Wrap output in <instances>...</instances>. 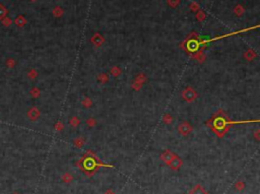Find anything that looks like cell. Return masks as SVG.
Returning a JSON list of instances; mask_svg holds the SVG:
<instances>
[{
  "label": "cell",
  "mask_w": 260,
  "mask_h": 194,
  "mask_svg": "<svg viewBox=\"0 0 260 194\" xmlns=\"http://www.w3.org/2000/svg\"><path fill=\"white\" fill-rule=\"evenodd\" d=\"M198 97V93H197L196 91L194 90L191 86H187L186 88H184L182 92V98L185 102L187 103H192L194 102L195 100Z\"/></svg>",
  "instance_id": "1"
},
{
  "label": "cell",
  "mask_w": 260,
  "mask_h": 194,
  "mask_svg": "<svg viewBox=\"0 0 260 194\" xmlns=\"http://www.w3.org/2000/svg\"><path fill=\"white\" fill-rule=\"evenodd\" d=\"M193 131V127L191 126V124L187 121H183L180 124L178 125V132L183 136L189 135L191 132Z\"/></svg>",
  "instance_id": "2"
},
{
  "label": "cell",
  "mask_w": 260,
  "mask_h": 194,
  "mask_svg": "<svg viewBox=\"0 0 260 194\" xmlns=\"http://www.w3.org/2000/svg\"><path fill=\"white\" fill-rule=\"evenodd\" d=\"M27 118H29L30 120L34 122V121H37L39 118H40L41 112H40V110H39L38 108H37V107L34 106V107H32L29 111H27Z\"/></svg>",
  "instance_id": "3"
},
{
  "label": "cell",
  "mask_w": 260,
  "mask_h": 194,
  "mask_svg": "<svg viewBox=\"0 0 260 194\" xmlns=\"http://www.w3.org/2000/svg\"><path fill=\"white\" fill-rule=\"evenodd\" d=\"M182 165H183V161L181 160V157H178L177 154H175L174 157L172 159V161L170 162V164H169L170 168H171L172 170H174V171L179 170V169L182 167Z\"/></svg>",
  "instance_id": "4"
},
{
  "label": "cell",
  "mask_w": 260,
  "mask_h": 194,
  "mask_svg": "<svg viewBox=\"0 0 260 194\" xmlns=\"http://www.w3.org/2000/svg\"><path fill=\"white\" fill-rule=\"evenodd\" d=\"M174 156H175L174 152H172L171 150L167 149V150H165L164 152H162V154L160 156V159L164 162L166 165H169L170 162H171L172 159L174 157Z\"/></svg>",
  "instance_id": "5"
},
{
  "label": "cell",
  "mask_w": 260,
  "mask_h": 194,
  "mask_svg": "<svg viewBox=\"0 0 260 194\" xmlns=\"http://www.w3.org/2000/svg\"><path fill=\"white\" fill-rule=\"evenodd\" d=\"M189 194H208V193H207V191L204 189L203 186L197 184V185H195L192 189H191Z\"/></svg>",
  "instance_id": "6"
},
{
  "label": "cell",
  "mask_w": 260,
  "mask_h": 194,
  "mask_svg": "<svg viewBox=\"0 0 260 194\" xmlns=\"http://www.w3.org/2000/svg\"><path fill=\"white\" fill-rule=\"evenodd\" d=\"M257 57V54L255 53L254 51H253V50H248L247 52H245V53H244V58L246 59V60L247 61H252V60H254L255 58H256Z\"/></svg>",
  "instance_id": "7"
},
{
  "label": "cell",
  "mask_w": 260,
  "mask_h": 194,
  "mask_svg": "<svg viewBox=\"0 0 260 194\" xmlns=\"http://www.w3.org/2000/svg\"><path fill=\"white\" fill-rule=\"evenodd\" d=\"M97 80L99 81V83H106L109 81V76H108L107 73H104V72H102V73L98 74V76H97Z\"/></svg>",
  "instance_id": "8"
},
{
  "label": "cell",
  "mask_w": 260,
  "mask_h": 194,
  "mask_svg": "<svg viewBox=\"0 0 260 194\" xmlns=\"http://www.w3.org/2000/svg\"><path fill=\"white\" fill-rule=\"evenodd\" d=\"M146 80H148V77L145 76V74L144 73H138L136 75V77H135V80L134 81H136V83H140V84H144L146 83Z\"/></svg>",
  "instance_id": "9"
},
{
  "label": "cell",
  "mask_w": 260,
  "mask_h": 194,
  "mask_svg": "<svg viewBox=\"0 0 260 194\" xmlns=\"http://www.w3.org/2000/svg\"><path fill=\"white\" fill-rule=\"evenodd\" d=\"M30 95L34 98V99H38L39 97L41 96V90L37 86H34L30 90Z\"/></svg>",
  "instance_id": "10"
},
{
  "label": "cell",
  "mask_w": 260,
  "mask_h": 194,
  "mask_svg": "<svg viewBox=\"0 0 260 194\" xmlns=\"http://www.w3.org/2000/svg\"><path fill=\"white\" fill-rule=\"evenodd\" d=\"M110 73H111L114 77H118L119 75H121L122 73V69L119 66H114L110 69Z\"/></svg>",
  "instance_id": "11"
},
{
  "label": "cell",
  "mask_w": 260,
  "mask_h": 194,
  "mask_svg": "<svg viewBox=\"0 0 260 194\" xmlns=\"http://www.w3.org/2000/svg\"><path fill=\"white\" fill-rule=\"evenodd\" d=\"M91 42L94 43V45H95L96 47H100L101 45L103 44V42H104V39L100 37V36H96V37L91 39Z\"/></svg>",
  "instance_id": "12"
},
{
  "label": "cell",
  "mask_w": 260,
  "mask_h": 194,
  "mask_svg": "<svg viewBox=\"0 0 260 194\" xmlns=\"http://www.w3.org/2000/svg\"><path fill=\"white\" fill-rule=\"evenodd\" d=\"M81 105L84 107V108H91V106H93V101H91V99H89V97H86L84 100L81 101Z\"/></svg>",
  "instance_id": "13"
},
{
  "label": "cell",
  "mask_w": 260,
  "mask_h": 194,
  "mask_svg": "<svg viewBox=\"0 0 260 194\" xmlns=\"http://www.w3.org/2000/svg\"><path fill=\"white\" fill-rule=\"evenodd\" d=\"M15 64H17V62H15V60L13 58H7L5 61V65L6 67L9 68V69H12V68H14Z\"/></svg>",
  "instance_id": "14"
},
{
  "label": "cell",
  "mask_w": 260,
  "mask_h": 194,
  "mask_svg": "<svg viewBox=\"0 0 260 194\" xmlns=\"http://www.w3.org/2000/svg\"><path fill=\"white\" fill-rule=\"evenodd\" d=\"M38 71H37L36 69H34V68H32V69H30L29 71H27V77H29L30 79H36L37 77H38Z\"/></svg>",
  "instance_id": "15"
},
{
  "label": "cell",
  "mask_w": 260,
  "mask_h": 194,
  "mask_svg": "<svg viewBox=\"0 0 260 194\" xmlns=\"http://www.w3.org/2000/svg\"><path fill=\"white\" fill-rule=\"evenodd\" d=\"M79 123H80V120L78 119V117H76V116L71 117L69 120V124L71 127H77L78 125H79Z\"/></svg>",
  "instance_id": "16"
},
{
  "label": "cell",
  "mask_w": 260,
  "mask_h": 194,
  "mask_svg": "<svg viewBox=\"0 0 260 194\" xmlns=\"http://www.w3.org/2000/svg\"><path fill=\"white\" fill-rule=\"evenodd\" d=\"M73 144L76 147H81L84 144V139L82 137H76L73 140Z\"/></svg>",
  "instance_id": "17"
},
{
  "label": "cell",
  "mask_w": 260,
  "mask_h": 194,
  "mask_svg": "<svg viewBox=\"0 0 260 194\" xmlns=\"http://www.w3.org/2000/svg\"><path fill=\"white\" fill-rule=\"evenodd\" d=\"M163 122H164L165 124H171V123L173 122V117H172L170 114H165V115L163 116Z\"/></svg>",
  "instance_id": "18"
},
{
  "label": "cell",
  "mask_w": 260,
  "mask_h": 194,
  "mask_svg": "<svg viewBox=\"0 0 260 194\" xmlns=\"http://www.w3.org/2000/svg\"><path fill=\"white\" fill-rule=\"evenodd\" d=\"M7 9H6V7L5 6H3V5H1V4H0V19H3L4 17H6V14H7Z\"/></svg>",
  "instance_id": "19"
},
{
  "label": "cell",
  "mask_w": 260,
  "mask_h": 194,
  "mask_svg": "<svg viewBox=\"0 0 260 194\" xmlns=\"http://www.w3.org/2000/svg\"><path fill=\"white\" fill-rule=\"evenodd\" d=\"M15 24H17V26L18 27H22L26 24V19H24L22 15H19V17H17V19H15Z\"/></svg>",
  "instance_id": "20"
},
{
  "label": "cell",
  "mask_w": 260,
  "mask_h": 194,
  "mask_svg": "<svg viewBox=\"0 0 260 194\" xmlns=\"http://www.w3.org/2000/svg\"><path fill=\"white\" fill-rule=\"evenodd\" d=\"M86 124L89 127L93 128V127H95L97 125V120L95 119V118L91 117V118H89V119H86Z\"/></svg>",
  "instance_id": "21"
},
{
  "label": "cell",
  "mask_w": 260,
  "mask_h": 194,
  "mask_svg": "<svg viewBox=\"0 0 260 194\" xmlns=\"http://www.w3.org/2000/svg\"><path fill=\"white\" fill-rule=\"evenodd\" d=\"M63 128H64V124L61 122V121H58V122H56V124L54 125V129L56 130V131H58V132L62 131V130H63Z\"/></svg>",
  "instance_id": "22"
},
{
  "label": "cell",
  "mask_w": 260,
  "mask_h": 194,
  "mask_svg": "<svg viewBox=\"0 0 260 194\" xmlns=\"http://www.w3.org/2000/svg\"><path fill=\"white\" fill-rule=\"evenodd\" d=\"M197 47H198V45H197V43L195 42V41H190L189 44H188V48H189L191 51H195V50L197 49Z\"/></svg>",
  "instance_id": "23"
},
{
  "label": "cell",
  "mask_w": 260,
  "mask_h": 194,
  "mask_svg": "<svg viewBox=\"0 0 260 194\" xmlns=\"http://www.w3.org/2000/svg\"><path fill=\"white\" fill-rule=\"evenodd\" d=\"M131 86H132L133 90H135V91H139V90H141V88H142V86H143V84H140V83H136V81H133L132 84H131Z\"/></svg>",
  "instance_id": "24"
},
{
  "label": "cell",
  "mask_w": 260,
  "mask_h": 194,
  "mask_svg": "<svg viewBox=\"0 0 260 194\" xmlns=\"http://www.w3.org/2000/svg\"><path fill=\"white\" fill-rule=\"evenodd\" d=\"M225 125V121L223 119H218L215 121V126H217V129H222Z\"/></svg>",
  "instance_id": "25"
},
{
  "label": "cell",
  "mask_w": 260,
  "mask_h": 194,
  "mask_svg": "<svg viewBox=\"0 0 260 194\" xmlns=\"http://www.w3.org/2000/svg\"><path fill=\"white\" fill-rule=\"evenodd\" d=\"M63 181H65V182H70L71 180L73 179L72 178V176H71L70 174H68V173H66V174H64L63 175Z\"/></svg>",
  "instance_id": "26"
},
{
  "label": "cell",
  "mask_w": 260,
  "mask_h": 194,
  "mask_svg": "<svg viewBox=\"0 0 260 194\" xmlns=\"http://www.w3.org/2000/svg\"><path fill=\"white\" fill-rule=\"evenodd\" d=\"M195 59H196V60H198L199 62H203V61L205 60V56H204V54L200 53V54H198V55H196Z\"/></svg>",
  "instance_id": "27"
},
{
  "label": "cell",
  "mask_w": 260,
  "mask_h": 194,
  "mask_svg": "<svg viewBox=\"0 0 260 194\" xmlns=\"http://www.w3.org/2000/svg\"><path fill=\"white\" fill-rule=\"evenodd\" d=\"M244 186H245V185H244V183H241V182H238V183L235 185V187H236L237 189H242Z\"/></svg>",
  "instance_id": "28"
},
{
  "label": "cell",
  "mask_w": 260,
  "mask_h": 194,
  "mask_svg": "<svg viewBox=\"0 0 260 194\" xmlns=\"http://www.w3.org/2000/svg\"><path fill=\"white\" fill-rule=\"evenodd\" d=\"M3 24L5 27H8L9 24H10V19H6V17H4V20H3Z\"/></svg>",
  "instance_id": "29"
},
{
  "label": "cell",
  "mask_w": 260,
  "mask_h": 194,
  "mask_svg": "<svg viewBox=\"0 0 260 194\" xmlns=\"http://www.w3.org/2000/svg\"><path fill=\"white\" fill-rule=\"evenodd\" d=\"M259 132H260V130L257 129V131L254 133V136H255V138H256L257 140H259Z\"/></svg>",
  "instance_id": "30"
},
{
  "label": "cell",
  "mask_w": 260,
  "mask_h": 194,
  "mask_svg": "<svg viewBox=\"0 0 260 194\" xmlns=\"http://www.w3.org/2000/svg\"><path fill=\"white\" fill-rule=\"evenodd\" d=\"M105 194H115V193L113 192V191L111 190V189H109V190H107V191H106V192H105Z\"/></svg>",
  "instance_id": "31"
}]
</instances>
